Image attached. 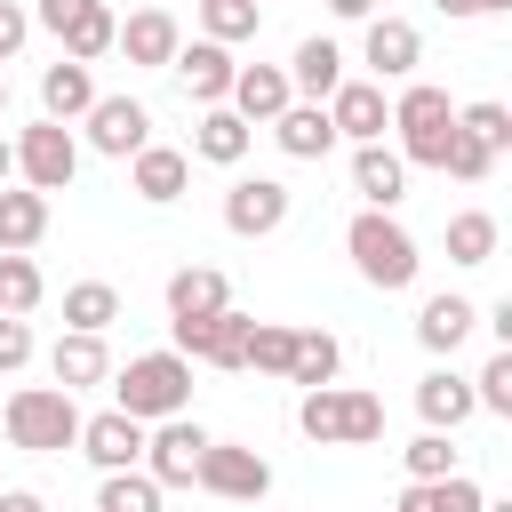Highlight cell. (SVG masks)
Here are the masks:
<instances>
[{
  "label": "cell",
  "instance_id": "cell-13",
  "mask_svg": "<svg viewBox=\"0 0 512 512\" xmlns=\"http://www.w3.org/2000/svg\"><path fill=\"white\" fill-rule=\"evenodd\" d=\"M328 128H336V136H352V144H376V136L392 128L384 88H376V80H344V88L328 96Z\"/></svg>",
  "mask_w": 512,
  "mask_h": 512
},
{
  "label": "cell",
  "instance_id": "cell-21",
  "mask_svg": "<svg viewBox=\"0 0 512 512\" xmlns=\"http://www.w3.org/2000/svg\"><path fill=\"white\" fill-rule=\"evenodd\" d=\"M248 136H256V128H248L232 104H208V112H200V128H192V152H200V160H216V168H232V160H248Z\"/></svg>",
  "mask_w": 512,
  "mask_h": 512
},
{
  "label": "cell",
  "instance_id": "cell-39",
  "mask_svg": "<svg viewBox=\"0 0 512 512\" xmlns=\"http://www.w3.org/2000/svg\"><path fill=\"white\" fill-rule=\"evenodd\" d=\"M288 352H296V328H248V368H264V376H288Z\"/></svg>",
  "mask_w": 512,
  "mask_h": 512
},
{
  "label": "cell",
  "instance_id": "cell-24",
  "mask_svg": "<svg viewBox=\"0 0 512 512\" xmlns=\"http://www.w3.org/2000/svg\"><path fill=\"white\" fill-rule=\"evenodd\" d=\"M336 368H344V344H336L328 328H296V352H288V384L320 392V384H336Z\"/></svg>",
  "mask_w": 512,
  "mask_h": 512
},
{
  "label": "cell",
  "instance_id": "cell-44",
  "mask_svg": "<svg viewBox=\"0 0 512 512\" xmlns=\"http://www.w3.org/2000/svg\"><path fill=\"white\" fill-rule=\"evenodd\" d=\"M72 8H80V0H40V24H48V32H64V24H72Z\"/></svg>",
  "mask_w": 512,
  "mask_h": 512
},
{
  "label": "cell",
  "instance_id": "cell-23",
  "mask_svg": "<svg viewBox=\"0 0 512 512\" xmlns=\"http://www.w3.org/2000/svg\"><path fill=\"white\" fill-rule=\"evenodd\" d=\"M272 136H280V152H288V160H320V152L336 144V128H328V104H288V112L272 120Z\"/></svg>",
  "mask_w": 512,
  "mask_h": 512
},
{
  "label": "cell",
  "instance_id": "cell-47",
  "mask_svg": "<svg viewBox=\"0 0 512 512\" xmlns=\"http://www.w3.org/2000/svg\"><path fill=\"white\" fill-rule=\"evenodd\" d=\"M8 176H16V144L0 136V184H8Z\"/></svg>",
  "mask_w": 512,
  "mask_h": 512
},
{
  "label": "cell",
  "instance_id": "cell-27",
  "mask_svg": "<svg viewBox=\"0 0 512 512\" xmlns=\"http://www.w3.org/2000/svg\"><path fill=\"white\" fill-rule=\"evenodd\" d=\"M184 184H192V160H184V152H168V144H144V152H136V192H144L152 208H168Z\"/></svg>",
  "mask_w": 512,
  "mask_h": 512
},
{
  "label": "cell",
  "instance_id": "cell-49",
  "mask_svg": "<svg viewBox=\"0 0 512 512\" xmlns=\"http://www.w3.org/2000/svg\"><path fill=\"white\" fill-rule=\"evenodd\" d=\"M472 8H480V16H504V8H512V0H472Z\"/></svg>",
  "mask_w": 512,
  "mask_h": 512
},
{
  "label": "cell",
  "instance_id": "cell-31",
  "mask_svg": "<svg viewBox=\"0 0 512 512\" xmlns=\"http://www.w3.org/2000/svg\"><path fill=\"white\" fill-rule=\"evenodd\" d=\"M480 504H488V496H480L464 472H448V480H408L392 512H480Z\"/></svg>",
  "mask_w": 512,
  "mask_h": 512
},
{
  "label": "cell",
  "instance_id": "cell-32",
  "mask_svg": "<svg viewBox=\"0 0 512 512\" xmlns=\"http://www.w3.org/2000/svg\"><path fill=\"white\" fill-rule=\"evenodd\" d=\"M64 320H72V336H104V328L120 320V288H112V280H80V288H64Z\"/></svg>",
  "mask_w": 512,
  "mask_h": 512
},
{
  "label": "cell",
  "instance_id": "cell-28",
  "mask_svg": "<svg viewBox=\"0 0 512 512\" xmlns=\"http://www.w3.org/2000/svg\"><path fill=\"white\" fill-rule=\"evenodd\" d=\"M472 320H480V312H472L464 296H432V304L416 312V344H424V352H456V344L472 336Z\"/></svg>",
  "mask_w": 512,
  "mask_h": 512
},
{
  "label": "cell",
  "instance_id": "cell-40",
  "mask_svg": "<svg viewBox=\"0 0 512 512\" xmlns=\"http://www.w3.org/2000/svg\"><path fill=\"white\" fill-rule=\"evenodd\" d=\"M472 408H496V416H512V352H496V360L472 376Z\"/></svg>",
  "mask_w": 512,
  "mask_h": 512
},
{
  "label": "cell",
  "instance_id": "cell-37",
  "mask_svg": "<svg viewBox=\"0 0 512 512\" xmlns=\"http://www.w3.org/2000/svg\"><path fill=\"white\" fill-rule=\"evenodd\" d=\"M200 16H208V40L224 48V40H256V0H200Z\"/></svg>",
  "mask_w": 512,
  "mask_h": 512
},
{
  "label": "cell",
  "instance_id": "cell-2",
  "mask_svg": "<svg viewBox=\"0 0 512 512\" xmlns=\"http://www.w3.org/2000/svg\"><path fill=\"white\" fill-rule=\"evenodd\" d=\"M184 400H192V360L184 352H144L112 384V408L136 416V424H168V416H184Z\"/></svg>",
  "mask_w": 512,
  "mask_h": 512
},
{
  "label": "cell",
  "instance_id": "cell-41",
  "mask_svg": "<svg viewBox=\"0 0 512 512\" xmlns=\"http://www.w3.org/2000/svg\"><path fill=\"white\" fill-rule=\"evenodd\" d=\"M440 168H448L456 184H480V176L496 168V152H488V144H472V136L456 128V136H448V160H440Z\"/></svg>",
  "mask_w": 512,
  "mask_h": 512
},
{
  "label": "cell",
  "instance_id": "cell-30",
  "mask_svg": "<svg viewBox=\"0 0 512 512\" xmlns=\"http://www.w3.org/2000/svg\"><path fill=\"white\" fill-rule=\"evenodd\" d=\"M112 32H120V16H112L104 0H80V8H72V24H64L56 40H64V56H72V64H96V56L112 48Z\"/></svg>",
  "mask_w": 512,
  "mask_h": 512
},
{
  "label": "cell",
  "instance_id": "cell-26",
  "mask_svg": "<svg viewBox=\"0 0 512 512\" xmlns=\"http://www.w3.org/2000/svg\"><path fill=\"white\" fill-rule=\"evenodd\" d=\"M288 88H304L312 104H328V96L344 88V56H336V40H304L296 64H288Z\"/></svg>",
  "mask_w": 512,
  "mask_h": 512
},
{
  "label": "cell",
  "instance_id": "cell-10",
  "mask_svg": "<svg viewBox=\"0 0 512 512\" xmlns=\"http://www.w3.org/2000/svg\"><path fill=\"white\" fill-rule=\"evenodd\" d=\"M224 224H232L240 240L280 232V224H288V184H280V176H240V184L224 192Z\"/></svg>",
  "mask_w": 512,
  "mask_h": 512
},
{
  "label": "cell",
  "instance_id": "cell-4",
  "mask_svg": "<svg viewBox=\"0 0 512 512\" xmlns=\"http://www.w3.org/2000/svg\"><path fill=\"white\" fill-rule=\"evenodd\" d=\"M344 248H352V264H360V280L368 288H416V272H424V256H416V240L392 224V216H376V208H360L352 216V232H344Z\"/></svg>",
  "mask_w": 512,
  "mask_h": 512
},
{
  "label": "cell",
  "instance_id": "cell-15",
  "mask_svg": "<svg viewBox=\"0 0 512 512\" xmlns=\"http://www.w3.org/2000/svg\"><path fill=\"white\" fill-rule=\"evenodd\" d=\"M352 192H360L376 216H392V208L408 200V160L384 152V144H360V152H352Z\"/></svg>",
  "mask_w": 512,
  "mask_h": 512
},
{
  "label": "cell",
  "instance_id": "cell-38",
  "mask_svg": "<svg viewBox=\"0 0 512 512\" xmlns=\"http://www.w3.org/2000/svg\"><path fill=\"white\" fill-rule=\"evenodd\" d=\"M456 128H464L472 144H488V152H504V144H512V112H504V104H464V112H456Z\"/></svg>",
  "mask_w": 512,
  "mask_h": 512
},
{
  "label": "cell",
  "instance_id": "cell-11",
  "mask_svg": "<svg viewBox=\"0 0 512 512\" xmlns=\"http://www.w3.org/2000/svg\"><path fill=\"white\" fill-rule=\"evenodd\" d=\"M80 456H88L96 472H136V456H144V424L120 416V408L80 416Z\"/></svg>",
  "mask_w": 512,
  "mask_h": 512
},
{
  "label": "cell",
  "instance_id": "cell-1",
  "mask_svg": "<svg viewBox=\"0 0 512 512\" xmlns=\"http://www.w3.org/2000/svg\"><path fill=\"white\" fill-rule=\"evenodd\" d=\"M0 432H8V448H24V456H64V448L80 440V408H72L64 384H24V392H8Z\"/></svg>",
  "mask_w": 512,
  "mask_h": 512
},
{
  "label": "cell",
  "instance_id": "cell-16",
  "mask_svg": "<svg viewBox=\"0 0 512 512\" xmlns=\"http://www.w3.org/2000/svg\"><path fill=\"white\" fill-rule=\"evenodd\" d=\"M232 72H240V64H232L216 40L176 48V80H184V96H192V104H224V96H232Z\"/></svg>",
  "mask_w": 512,
  "mask_h": 512
},
{
  "label": "cell",
  "instance_id": "cell-8",
  "mask_svg": "<svg viewBox=\"0 0 512 512\" xmlns=\"http://www.w3.org/2000/svg\"><path fill=\"white\" fill-rule=\"evenodd\" d=\"M248 312H216V320H176V352L184 360H208V368H248Z\"/></svg>",
  "mask_w": 512,
  "mask_h": 512
},
{
  "label": "cell",
  "instance_id": "cell-18",
  "mask_svg": "<svg viewBox=\"0 0 512 512\" xmlns=\"http://www.w3.org/2000/svg\"><path fill=\"white\" fill-rule=\"evenodd\" d=\"M416 56H424V40H416L408 16H368V64H376V80H408Z\"/></svg>",
  "mask_w": 512,
  "mask_h": 512
},
{
  "label": "cell",
  "instance_id": "cell-36",
  "mask_svg": "<svg viewBox=\"0 0 512 512\" xmlns=\"http://www.w3.org/2000/svg\"><path fill=\"white\" fill-rule=\"evenodd\" d=\"M400 456H408V480H448V472H456V448H448V432H416Z\"/></svg>",
  "mask_w": 512,
  "mask_h": 512
},
{
  "label": "cell",
  "instance_id": "cell-42",
  "mask_svg": "<svg viewBox=\"0 0 512 512\" xmlns=\"http://www.w3.org/2000/svg\"><path fill=\"white\" fill-rule=\"evenodd\" d=\"M24 360H32V328L0 312V376H8V368H24Z\"/></svg>",
  "mask_w": 512,
  "mask_h": 512
},
{
  "label": "cell",
  "instance_id": "cell-29",
  "mask_svg": "<svg viewBox=\"0 0 512 512\" xmlns=\"http://www.w3.org/2000/svg\"><path fill=\"white\" fill-rule=\"evenodd\" d=\"M48 368H56V384H64V392H80V384H104V376H112V360H104V336H56Z\"/></svg>",
  "mask_w": 512,
  "mask_h": 512
},
{
  "label": "cell",
  "instance_id": "cell-9",
  "mask_svg": "<svg viewBox=\"0 0 512 512\" xmlns=\"http://www.w3.org/2000/svg\"><path fill=\"white\" fill-rule=\"evenodd\" d=\"M88 144H96L104 160H136V152L152 144V112H144L136 96H96V104H88Z\"/></svg>",
  "mask_w": 512,
  "mask_h": 512
},
{
  "label": "cell",
  "instance_id": "cell-5",
  "mask_svg": "<svg viewBox=\"0 0 512 512\" xmlns=\"http://www.w3.org/2000/svg\"><path fill=\"white\" fill-rule=\"evenodd\" d=\"M392 128H400V160H416V168H440L448 160V136H456V104H448V88H400V104H392Z\"/></svg>",
  "mask_w": 512,
  "mask_h": 512
},
{
  "label": "cell",
  "instance_id": "cell-50",
  "mask_svg": "<svg viewBox=\"0 0 512 512\" xmlns=\"http://www.w3.org/2000/svg\"><path fill=\"white\" fill-rule=\"evenodd\" d=\"M0 112H8V72H0Z\"/></svg>",
  "mask_w": 512,
  "mask_h": 512
},
{
  "label": "cell",
  "instance_id": "cell-25",
  "mask_svg": "<svg viewBox=\"0 0 512 512\" xmlns=\"http://www.w3.org/2000/svg\"><path fill=\"white\" fill-rule=\"evenodd\" d=\"M48 232V192H8L0 184V256H24Z\"/></svg>",
  "mask_w": 512,
  "mask_h": 512
},
{
  "label": "cell",
  "instance_id": "cell-3",
  "mask_svg": "<svg viewBox=\"0 0 512 512\" xmlns=\"http://www.w3.org/2000/svg\"><path fill=\"white\" fill-rule=\"evenodd\" d=\"M296 424H304V440H320V448H368V440H384V400H376V392L320 384V392H304Z\"/></svg>",
  "mask_w": 512,
  "mask_h": 512
},
{
  "label": "cell",
  "instance_id": "cell-43",
  "mask_svg": "<svg viewBox=\"0 0 512 512\" xmlns=\"http://www.w3.org/2000/svg\"><path fill=\"white\" fill-rule=\"evenodd\" d=\"M24 32H32V16H24L16 0H0V64H8L16 48H24Z\"/></svg>",
  "mask_w": 512,
  "mask_h": 512
},
{
  "label": "cell",
  "instance_id": "cell-33",
  "mask_svg": "<svg viewBox=\"0 0 512 512\" xmlns=\"http://www.w3.org/2000/svg\"><path fill=\"white\" fill-rule=\"evenodd\" d=\"M448 256H456V264H488V256H496V216H488V208L448 216Z\"/></svg>",
  "mask_w": 512,
  "mask_h": 512
},
{
  "label": "cell",
  "instance_id": "cell-12",
  "mask_svg": "<svg viewBox=\"0 0 512 512\" xmlns=\"http://www.w3.org/2000/svg\"><path fill=\"white\" fill-rule=\"evenodd\" d=\"M200 448H208V432H200V424H184V416H168V424L144 440V480L184 488V480L200 472Z\"/></svg>",
  "mask_w": 512,
  "mask_h": 512
},
{
  "label": "cell",
  "instance_id": "cell-45",
  "mask_svg": "<svg viewBox=\"0 0 512 512\" xmlns=\"http://www.w3.org/2000/svg\"><path fill=\"white\" fill-rule=\"evenodd\" d=\"M0 512H48V504H40L32 488H0Z\"/></svg>",
  "mask_w": 512,
  "mask_h": 512
},
{
  "label": "cell",
  "instance_id": "cell-17",
  "mask_svg": "<svg viewBox=\"0 0 512 512\" xmlns=\"http://www.w3.org/2000/svg\"><path fill=\"white\" fill-rule=\"evenodd\" d=\"M112 48H128V64H176L184 32H176L168 8H144V16H128V24L112 32Z\"/></svg>",
  "mask_w": 512,
  "mask_h": 512
},
{
  "label": "cell",
  "instance_id": "cell-46",
  "mask_svg": "<svg viewBox=\"0 0 512 512\" xmlns=\"http://www.w3.org/2000/svg\"><path fill=\"white\" fill-rule=\"evenodd\" d=\"M328 8H336L344 24H368V16H376V0H328Z\"/></svg>",
  "mask_w": 512,
  "mask_h": 512
},
{
  "label": "cell",
  "instance_id": "cell-20",
  "mask_svg": "<svg viewBox=\"0 0 512 512\" xmlns=\"http://www.w3.org/2000/svg\"><path fill=\"white\" fill-rule=\"evenodd\" d=\"M40 104H48V120H88V104H96V80H88V64L56 56V64L40 72Z\"/></svg>",
  "mask_w": 512,
  "mask_h": 512
},
{
  "label": "cell",
  "instance_id": "cell-35",
  "mask_svg": "<svg viewBox=\"0 0 512 512\" xmlns=\"http://www.w3.org/2000/svg\"><path fill=\"white\" fill-rule=\"evenodd\" d=\"M32 304H40V264L32 256H0V312L24 320Z\"/></svg>",
  "mask_w": 512,
  "mask_h": 512
},
{
  "label": "cell",
  "instance_id": "cell-19",
  "mask_svg": "<svg viewBox=\"0 0 512 512\" xmlns=\"http://www.w3.org/2000/svg\"><path fill=\"white\" fill-rule=\"evenodd\" d=\"M224 304H232L224 272H208V264H184V272H168V320H216Z\"/></svg>",
  "mask_w": 512,
  "mask_h": 512
},
{
  "label": "cell",
  "instance_id": "cell-6",
  "mask_svg": "<svg viewBox=\"0 0 512 512\" xmlns=\"http://www.w3.org/2000/svg\"><path fill=\"white\" fill-rule=\"evenodd\" d=\"M16 168H24V192H64V184H72V168H80L72 128H64V120L24 128V136H16Z\"/></svg>",
  "mask_w": 512,
  "mask_h": 512
},
{
  "label": "cell",
  "instance_id": "cell-51",
  "mask_svg": "<svg viewBox=\"0 0 512 512\" xmlns=\"http://www.w3.org/2000/svg\"><path fill=\"white\" fill-rule=\"evenodd\" d=\"M480 512H512V504H480Z\"/></svg>",
  "mask_w": 512,
  "mask_h": 512
},
{
  "label": "cell",
  "instance_id": "cell-48",
  "mask_svg": "<svg viewBox=\"0 0 512 512\" xmlns=\"http://www.w3.org/2000/svg\"><path fill=\"white\" fill-rule=\"evenodd\" d=\"M440 16H480V8L472 0H440Z\"/></svg>",
  "mask_w": 512,
  "mask_h": 512
},
{
  "label": "cell",
  "instance_id": "cell-7",
  "mask_svg": "<svg viewBox=\"0 0 512 512\" xmlns=\"http://www.w3.org/2000/svg\"><path fill=\"white\" fill-rule=\"evenodd\" d=\"M208 496H232V504H256L264 488H272V464L256 456V448H232V440H208L200 448V472H192Z\"/></svg>",
  "mask_w": 512,
  "mask_h": 512
},
{
  "label": "cell",
  "instance_id": "cell-34",
  "mask_svg": "<svg viewBox=\"0 0 512 512\" xmlns=\"http://www.w3.org/2000/svg\"><path fill=\"white\" fill-rule=\"evenodd\" d=\"M96 512H160V480H144V472H104Z\"/></svg>",
  "mask_w": 512,
  "mask_h": 512
},
{
  "label": "cell",
  "instance_id": "cell-22",
  "mask_svg": "<svg viewBox=\"0 0 512 512\" xmlns=\"http://www.w3.org/2000/svg\"><path fill=\"white\" fill-rule=\"evenodd\" d=\"M416 416H424V432H456V424L472 416V384L448 376V368H432V376L416 384Z\"/></svg>",
  "mask_w": 512,
  "mask_h": 512
},
{
  "label": "cell",
  "instance_id": "cell-14",
  "mask_svg": "<svg viewBox=\"0 0 512 512\" xmlns=\"http://www.w3.org/2000/svg\"><path fill=\"white\" fill-rule=\"evenodd\" d=\"M224 104H232V112H240V120L256 128V120H280V112L296 104V88H288V72H280V64H240V72H232V96H224Z\"/></svg>",
  "mask_w": 512,
  "mask_h": 512
}]
</instances>
